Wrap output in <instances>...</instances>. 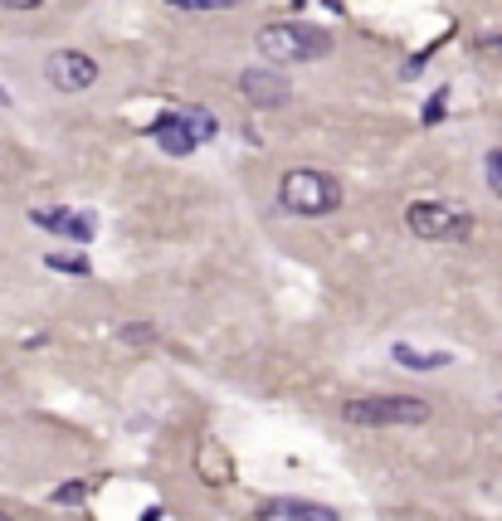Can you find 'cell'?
<instances>
[{"label": "cell", "instance_id": "obj_1", "mask_svg": "<svg viewBox=\"0 0 502 521\" xmlns=\"http://www.w3.org/2000/svg\"><path fill=\"white\" fill-rule=\"evenodd\" d=\"M254 49H259L269 64H317V59H327L332 35L317 30V25H303V20H273V25L259 30Z\"/></svg>", "mask_w": 502, "mask_h": 521}, {"label": "cell", "instance_id": "obj_2", "mask_svg": "<svg viewBox=\"0 0 502 521\" xmlns=\"http://www.w3.org/2000/svg\"><path fill=\"white\" fill-rule=\"evenodd\" d=\"M278 205H283L288 215L322 220V215H332V210L342 205V186H337V176H327V171H317V166H298V171H288V176L278 181Z\"/></svg>", "mask_w": 502, "mask_h": 521}, {"label": "cell", "instance_id": "obj_3", "mask_svg": "<svg viewBox=\"0 0 502 521\" xmlns=\"http://www.w3.org/2000/svg\"><path fill=\"white\" fill-rule=\"evenodd\" d=\"M429 414H434L429 400H415V395H361V400H347V405H342V419H347V424H361V429L425 424Z\"/></svg>", "mask_w": 502, "mask_h": 521}, {"label": "cell", "instance_id": "obj_4", "mask_svg": "<svg viewBox=\"0 0 502 521\" xmlns=\"http://www.w3.org/2000/svg\"><path fill=\"white\" fill-rule=\"evenodd\" d=\"M147 137H152L166 156H191L200 142H210V137H215V117H210L205 108L161 112L152 127H147Z\"/></svg>", "mask_w": 502, "mask_h": 521}, {"label": "cell", "instance_id": "obj_5", "mask_svg": "<svg viewBox=\"0 0 502 521\" xmlns=\"http://www.w3.org/2000/svg\"><path fill=\"white\" fill-rule=\"evenodd\" d=\"M405 224H410V234L425 239V244H444V239L464 244V239H473V229H478L473 215L444 205V200H415V205L405 210Z\"/></svg>", "mask_w": 502, "mask_h": 521}, {"label": "cell", "instance_id": "obj_6", "mask_svg": "<svg viewBox=\"0 0 502 521\" xmlns=\"http://www.w3.org/2000/svg\"><path fill=\"white\" fill-rule=\"evenodd\" d=\"M44 78L59 93H88L98 83V59H88L83 49H54L44 59Z\"/></svg>", "mask_w": 502, "mask_h": 521}, {"label": "cell", "instance_id": "obj_7", "mask_svg": "<svg viewBox=\"0 0 502 521\" xmlns=\"http://www.w3.org/2000/svg\"><path fill=\"white\" fill-rule=\"evenodd\" d=\"M239 93L254 108H288V98H293L288 78L278 74V69H244L239 74Z\"/></svg>", "mask_w": 502, "mask_h": 521}, {"label": "cell", "instance_id": "obj_8", "mask_svg": "<svg viewBox=\"0 0 502 521\" xmlns=\"http://www.w3.org/2000/svg\"><path fill=\"white\" fill-rule=\"evenodd\" d=\"M254 517H273V521H342L337 507H322V502H303V497H269L254 507Z\"/></svg>", "mask_w": 502, "mask_h": 521}, {"label": "cell", "instance_id": "obj_9", "mask_svg": "<svg viewBox=\"0 0 502 521\" xmlns=\"http://www.w3.org/2000/svg\"><path fill=\"white\" fill-rule=\"evenodd\" d=\"M195 473H200L205 487H230L234 483L230 448H220V439H200V448H195Z\"/></svg>", "mask_w": 502, "mask_h": 521}, {"label": "cell", "instance_id": "obj_10", "mask_svg": "<svg viewBox=\"0 0 502 521\" xmlns=\"http://www.w3.org/2000/svg\"><path fill=\"white\" fill-rule=\"evenodd\" d=\"M405 371H444V366H454V351H415V346H395L390 351Z\"/></svg>", "mask_w": 502, "mask_h": 521}, {"label": "cell", "instance_id": "obj_11", "mask_svg": "<svg viewBox=\"0 0 502 521\" xmlns=\"http://www.w3.org/2000/svg\"><path fill=\"white\" fill-rule=\"evenodd\" d=\"M103 483V478H88V483H59L54 492H49V502L54 507H78V502H88V492Z\"/></svg>", "mask_w": 502, "mask_h": 521}, {"label": "cell", "instance_id": "obj_12", "mask_svg": "<svg viewBox=\"0 0 502 521\" xmlns=\"http://www.w3.org/2000/svg\"><path fill=\"white\" fill-rule=\"evenodd\" d=\"M54 234H69L74 244H88L93 239V220L88 215H59V229Z\"/></svg>", "mask_w": 502, "mask_h": 521}, {"label": "cell", "instance_id": "obj_13", "mask_svg": "<svg viewBox=\"0 0 502 521\" xmlns=\"http://www.w3.org/2000/svg\"><path fill=\"white\" fill-rule=\"evenodd\" d=\"M44 263H49L54 273H74V278H88V273H93L83 254H49V259H44Z\"/></svg>", "mask_w": 502, "mask_h": 521}, {"label": "cell", "instance_id": "obj_14", "mask_svg": "<svg viewBox=\"0 0 502 521\" xmlns=\"http://www.w3.org/2000/svg\"><path fill=\"white\" fill-rule=\"evenodd\" d=\"M117 336H122L127 346H152V341H156V327H147V322H142V327H117Z\"/></svg>", "mask_w": 502, "mask_h": 521}, {"label": "cell", "instance_id": "obj_15", "mask_svg": "<svg viewBox=\"0 0 502 521\" xmlns=\"http://www.w3.org/2000/svg\"><path fill=\"white\" fill-rule=\"evenodd\" d=\"M483 166H488V186H493V190L502 195V147H498V151H488V161H483Z\"/></svg>", "mask_w": 502, "mask_h": 521}, {"label": "cell", "instance_id": "obj_16", "mask_svg": "<svg viewBox=\"0 0 502 521\" xmlns=\"http://www.w3.org/2000/svg\"><path fill=\"white\" fill-rule=\"evenodd\" d=\"M439 117H444V93H434V98H429V108H425V127H434Z\"/></svg>", "mask_w": 502, "mask_h": 521}, {"label": "cell", "instance_id": "obj_17", "mask_svg": "<svg viewBox=\"0 0 502 521\" xmlns=\"http://www.w3.org/2000/svg\"><path fill=\"white\" fill-rule=\"evenodd\" d=\"M478 49H483V54H502V30L483 35V39H478Z\"/></svg>", "mask_w": 502, "mask_h": 521}, {"label": "cell", "instance_id": "obj_18", "mask_svg": "<svg viewBox=\"0 0 502 521\" xmlns=\"http://www.w3.org/2000/svg\"><path fill=\"white\" fill-rule=\"evenodd\" d=\"M44 0H0V10H39Z\"/></svg>", "mask_w": 502, "mask_h": 521}, {"label": "cell", "instance_id": "obj_19", "mask_svg": "<svg viewBox=\"0 0 502 521\" xmlns=\"http://www.w3.org/2000/svg\"><path fill=\"white\" fill-rule=\"evenodd\" d=\"M220 5H230V0H191V10H220Z\"/></svg>", "mask_w": 502, "mask_h": 521}, {"label": "cell", "instance_id": "obj_20", "mask_svg": "<svg viewBox=\"0 0 502 521\" xmlns=\"http://www.w3.org/2000/svg\"><path fill=\"white\" fill-rule=\"evenodd\" d=\"M166 5H181V10H191V0H166Z\"/></svg>", "mask_w": 502, "mask_h": 521}, {"label": "cell", "instance_id": "obj_21", "mask_svg": "<svg viewBox=\"0 0 502 521\" xmlns=\"http://www.w3.org/2000/svg\"><path fill=\"white\" fill-rule=\"evenodd\" d=\"M0 108H10V93H5V88H0Z\"/></svg>", "mask_w": 502, "mask_h": 521}, {"label": "cell", "instance_id": "obj_22", "mask_svg": "<svg viewBox=\"0 0 502 521\" xmlns=\"http://www.w3.org/2000/svg\"><path fill=\"white\" fill-rule=\"evenodd\" d=\"M156 517H161V507H152V512H147V517H142V521H156Z\"/></svg>", "mask_w": 502, "mask_h": 521}, {"label": "cell", "instance_id": "obj_23", "mask_svg": "<svg viewBox=\"0 0 502 521\" xmlns=\"http://www.w3.org/2000/svg\"><path fill=\"white\" fill-rule=\"evenodd\" d=\"M0 521H15V517H5V512H0Z\"/></svg>", "mask_w": 502, "mask_h": 521}]
</instances>
